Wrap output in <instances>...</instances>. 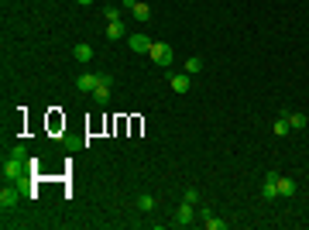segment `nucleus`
Instances as JSON below:
<instances>
[{"instance_id":"nucleus-1","label":"nucleus","mask_w":309,"mask_h":230,"mask_svg":"<svg viewBox=\"0 0 309 230\" xmlns=\"http://www.w3.org/2000/svg\"><path fill=\"white\" fill-rule=\"evenodd\" d=\"M0 172H4V182H21L24 175H28V169H24V158H4V169H0Z\"/></svg>"},{"instance_id":"nucleus-2","label":"nucleus","mask_w":309,"mask_h":230,"mask_svg":"<svg viewBox=\"0 0 309 230\" xmlns=\"http://www.w3.org/2000/svg\"><path fill=\"white\" fill-rule=\"evenodd\" d=\"M148 55H151V62H155V66L169 69V66H172V58H175V52H172V45H165V41H155Z\"/></svg>"},{"instance_id":"nucleus-3","label":"nucleus","mask_w":309,"mask_h":230,"mask_svg":"<svg viewBox=\"0 0 309 230\" xmlns=\"http://www.w3.org/2000/svg\"><path fill=\"white\" fill-rule=\"evenodd\" d=\"M127 45H131V52H141V55H148L155 41H151L145 31H137V35H127Z\"/></svg>"},{"instance_id":"nucleus-4","label":"nucleus","mask_w":309,"mask_h":230,"mask_svg":"<svg viewBox=\"0 0 309 230\" xmlns=\"http://www.w3.org/2000/svg\"><path fill=\"white\" fill-rule=\"evenodd\" d=\"M169 86H172V93H179V96H182V93H189V86H193V76H189V72H172Z\"/></svg>"},{"instance_id":"nucleus-5","label":"nucleus","mask_w":309,"mask_h":230,"mask_svg":"<svg viewBox=\"0 0 309 230\" xmlns=\"http://www.w3.org/2000/svg\"><path fill=\"white\" fill-rule=\"evenodd\" d=\"M100 79H103V72H83L79 79H76V90L79 93H93L96 86H100Z\"/></svg>"},{"instance_id":"nucleus-6","label":"nucleus","mask_w":309,"mask_h":230,"mask_svg":"<svg viewBox=\"0 0 309 230\" xmlns=\"http://www.w3.org/2000/svg\"><path fill=\"white\" fill-rule=\"evenodd\" d=\"M175 223H179V227H189V223H196V206H193V203H186V199H182V206L175 210Z\"/></svg>"},{"instance_id":"nucleus-7","label":"nucleus","mask_w":309,"mask_h":230,"mask_svg":"<svg viewBox=\"0 0 309 230\" xmlns=\"http://www.w3.org/2000/svg\"><path fill=\"white\" fill-rule=\"evenodd\" d=\"M17 206V189H14L11 182H4V189H0V210L7 213V210Z\"/></svg>"},{"instance_id":"nucleus-8","label":"nucleus","mask_w":309,"mask_h":230,"mask_svg":"<svg viewBox=\"0 0 309 230\" xmlns=\"http://www.w3.org/2000/svg\"><path fill=\"white\" fill-rule=\"evenodd\" d=\"M110 82H114V79H110V76H107V72H103L100 86H96V90H93V100H96V103H100V107H107V103H110Z\"/></svg>"},{"instance_id":"nucleus-9","label":"nucleus","mask_w":309,"mask_h":230,"mask_svg":"<svg viewBox=\"0 0 309 230\" xmlns=\"http://www.w3.org/2000/svg\"><path fill=\"white\" fill-rule=\"evenodd\" d=\"M275 189H278V196H296V179L278 172V179H275Z\"/></svg>"},{"instance_id":"nucleus-10","label":"nucleus","mask_w":309,"mask_h":230,"mask_svg":"<svg viewBox=\"0 0 309 230\" xmlns=\"http://www.w3.org/2000/svg\"><path fill=\"white\" fill-rule=\"evenodd\" d=\"M93 55H96V52H93V45H90V41H79V45L72 48V58H76V62H83V66H86V62H90Z\"/></svg>"},{"instance_id":"nucleus-11","label":"nucleus","mask_w":309,"mask_h":230,"mask_svg":"<svg viewBox=\"0 0 309 230\" xmlns=\"http://www.w3.org/2000/svg\"><path fill=\"white\" fill-rule=\"evenodd\" d=\"M275 179H278V172H268V175H264V182H261V196H264V199H278Z\"/></svg>"},{"instance_id":"nucleus-12","label":"nucleus","mask_w":309,"mask_h":230,"mask_svg":"<svg viewBox=\"0 0 309 230\" xmlns=\"http://www.w3.org/2000/svg\"><path fill=\"white\" fill-rule=\"evenodd\" d=\"M124 35H127L124 21H110V24H107V38H110V41H120Z\"/></svg>"},{"instance_id":"nucleus-13","label":"nucleus","mask_w":309,"mask_h":230,"mask_svg":"<svg viewBox=\"0 0 309 230\" xmlns=\"http://www.w3.org/2000/svg\"><path fill=\"white\" fill-rule=\"evenodd\" d=\"M199 217H203V227H210V230H223L227 227V223H223L220 217H213L210 210H199Z\"/></svg>"},{"instance_id":"nucleus-14","label":"nucleus","mask_w":309,"mask_h":230,"mask_svg":"<svg viewBox=\"0 0 309 230\" xmlns=\"http://www.w3.org/2000/svg\"><path fill=\"white\" fill-rule=\"evenodd\" d=\"M282 114L289 117V127H292V131H302V127H306V114H299V110H282Z\"/></svg>"},{"instance_id":"nucleus-15","label":"nucleus","mask_w":309,"mask_h":230,"mask_svg":"<svg viewBox=\"0 0 309 230\" xmlns=\"http://www.w3.org/2000/svg\"><path fill=\"white\" fill-rule=\"evenodd\" d=\"M131 14H134V17H137L141 24H148V21H151V7L145 4V0H137V4H134V11H131Z\"/></svg>"},{"instance_id":"nucleus-16","label":"nucleus","mask_w":309,"mask_h":230,"mask_svg":"<svg viewBox=\"0 0 309 230\" xmlns=\"http://www.w3.org/2000/svg\"><path fill=\"white\" fill-rule=\"evenodd\" d=\"M272 131H275V134H278V138H289V134H292V127H289V117L282 114V117H278V120H275V124H272Z\"/></svg>"},{"instance_id":"nucleus-17","label":"nucleus","mask_w":309,"mask_h":230,"mask_svg":"<svg viewBox=\"0 0 309 230\" xmlns=\"http://www.w3.org/2000/svg\"><path fill=\"white\" fill-rule=\"evenodd\" d=\"M137 210H141V213H151V210H155V196L141 193V196H137Z\"/></svg>"},{"instance_id":"nucleus-18","label":"nucleus","mask_w":309,"mask_h":230,"mask_svg":"<svg viewBox=\"0 0 309 230\" xmlns=\"http://www.w3.org/2000/svg\"><path fill=\"white\" fill-rule=\"evenodd\" d=\"M199 69H203V58H186V72L189 76H196Z\"/></svg>"},{"instance_id":"nucleus-19","label":"nucleus","mask_w":309,"mask_h":230,"mask_svg":"<svg viewBox=\"0 0 309 230\" xmlns=\"http://www.w3.org/2000/svg\"><path fill=\"white\" fill-rule=\"evenodd\" d=\"M103 17H107V24L110 21H124V17H120V7H103Z\"/></svg>"},{"instance_id":"nucleus-20","label":"nucleus","mask_w":309,"mask_h":230,"mask_svg":"<svg viewBox=\"0 0 309 230\" xmlns=\"http://www.w3.org/2000/svg\"><path fill=\"white\" fill-rule=\"evenodd\" d=\"M182 199L196 206V203H199V189H186V193H182Z\"/></svg>"},{"instance_id":"nucleus-21","label":"nucleus","mask_w":309,"mask_h":230,"mask_svg":"<svg viewBox=\"0 0 309 230\" xmlns=\"http://www.w3.org/2000/svg\"><path fill=\"white\" fill-rule=\"evenodd\" d=\"M134 4H137V0H120V7H124V11H134Z\"/></svg>"},{"instance_id":"nucleus-22","label":"nucleus","mask_w":309,"mask_h":230,"mask_svg":"<svg viewBox=\"0 0 309 230\" xmlns=\"http://www.w3.org/2000/svg\"><path fill=\"white\" fill-rule=\"evenodd\" d=\"M76 4H79V7H90V4H93V0H76Z\"/></svg>"}]
</instances>
